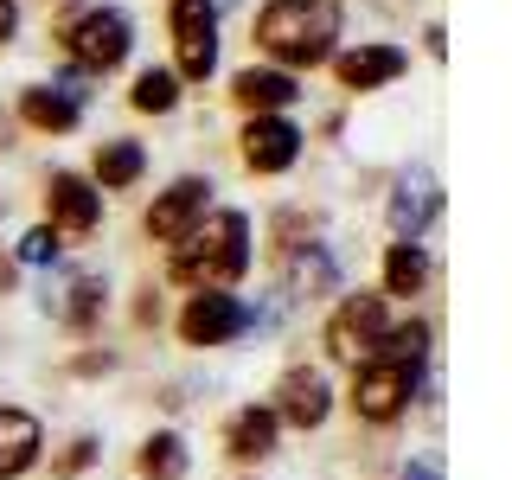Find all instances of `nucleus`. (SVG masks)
<instances>
[{
  "mask_svg": "<svg viewBox=\"0 0 512 480\" xmlns=\"http://www.w3.org/2000/svg\"><path fill=\"white\" fill-rule=\"evenodd\" d=\"M244 269H250V218L244 212H212V218H199L180 244H173L167 276L205 295V288L237 282Z\"/></svg>",
  "mask_w": 512,
  "mask_h": 480,
  "instance_id": "nucleus-1",
  "label": "nucleus"
},
{
  "mask_svg": "<svg viewBox=\"0 0 512 480\" xmlns=\"http://www.w3.org/2000/svg\"><path fill=\"white\" fill-rule=\"evenodd\" d=\"M340 39V7L333 0H269L256 13V45L276 64H327Z\"/></svg>",
  "mask_w": 512,
  "mask_h": 480,
  "instance_id": "nucleus-2",
  "label": "nucleus"
},
{
  "mask_svg": "<svg viewBox=\"0 0 512 480\" xmlns=\"http://www.w3.org/2000/svg\"><path fill=\"white\" fill-rule=\"evenodd\" d=\"M58 39H64V52H71L77 71H116L128 58V45H135V26H128L122 7H84Z\"/></svg>",
  "mask_w": 512,
  "mask_h": 480,
  "instance_id": "nucleus-3",
  "label": "nucleus"
},
{
  "mask_svg": "<svg viewBox=\"0 0 512 480\" xmlns=\"http://www.w3.org/2000/svg\"><path fill=\"white\" fill-rule=\"evenodd\" d=\"M173 58H180L173 77H192V84L212 77V64H218V7L212 0H173Z\"/></svg>",
  "mask_w": 512,
  "mask_h": 480,
  "instance_id": "nucleus-4",
  "label": "nucleus"
},
{
  "mask_svg": "<svg viewBox=\"0 0 512 480\" xmlns=\"http://www.w3.org/2000/svg\"><path fill=\"white\" fill-rule=\"evenodd\" d=\"M410 397H416V372H404V365L365 359L359 372H352V410H359L365 423H397V416L410 410Z\"/></svg>",
  "mask_w": 512,
  "mask_h": 480,
  "instance_id": "nucleus-5",
  "label": "nucleus"
},
{
  "mask_svg": "<svg viewBox=\"0 0 512 480\" xmlns=\"http://www.w3.org/2000/svg\"><path fill=\"white\" fill-rule=\"evenodd\" d=\"M384 340V301L378 295H346L327 320V352L346 365H365Z\"/></svg>",
  "mask_w": 512,
  "mask_h": 480,
  "instance_id": "nucleus-6",
  "label": "nucleus"
},
{
  "mask_svg": "<svg viewBox=\"0 0 512 480\" xmlns=\"http://www.w3.org/2000/svg\"><path fill=\"white\" fill-rule=\"evenodd\" d=\"M250 320H256V314H250L237 295H224V288H205V295H192V301H186V314H180V340H186V346H224V340H237Z\"/></svg>",
  "mask_w": 512,
  "mask_h": 480,
  "instance_id": "nucleus-7",
  "label": "nucleus"
},
{
  "mask_svg": "<svg viewBox=\"0 0 512 480\" xmlns=\"http://www.w3.org/2000/svg\"><path fill=\"white\" fill-rule=\"evenodd\" d=\"M205 205H212V180H199V173L173 180V186L148 205V237H154V244H180L192 224L205 218Z\"/></svg>",
  "mask_w": 512,
  "mask_h": 480,
  "instance_id": "nucleus-8",
  "label": "nucleus"
},
{
  "mask_svg": "<svg viewBox=\"0 0 512 480\" xmlns=\"http://www.w3.org/2000/svg\"><path fill=\"white\" fill-rule=\"evenodd\" d=\"M45 212H52V231L90 237L96 218H103V192H96L84 173H52V186H45Z\"/></svg>",
  "mask_w": 512,
  "mask_h": 480,
  "instance_id": "nucleus-9",
  "label": "nucleus"
},
{
  "mask_svg": "<svg viewBox=\"0 0 512 480\" xmlns=\"http://www.w3.org/2000/svg\"><path fill=\"white\" fill-rule=\"evenodd\" d=\"M333 410V391H327V372H314V365H295V372H282L276 384V423H295V429H320Z\"/></svg>",
  "mask_w": 512,
  "mask_h": 480,
  "instance_id": "nucleus-10",
  "label": "nucleus"
},
{
  "mask_svg": "<svg viewBox=\"0 0 512 480\" xmlns=\"http://www.w3.org/2000/svg\"><path fill=\"white\" fill-rule=\"evenodd\" d=\"M295 154H301V128H295V122H282V116H250V128H244V160H250V173H288V167H295Z\"/></svg>",
  "mask_w": 512,
  "mask_h": 480,
  "instance_id": "nucleus-11",
  "label": "nucleus"
},
{
  "mask_svg": "<svg viewBox=\"0 0 512 480\" xmlns=\"http://www.w3.org/2000/svg\"><path fill=\"white\" fill-rule=\"evenodd\" d=\"M39 448H45L39 416L20 410V404H0V480H20L39 461Z\"/></svg>",
  "mask_w": 512,
  "mask_h": 480,
  "instance_id": "nucleus-12",
  "label": "nucleus"
},
{
  "mask_svg": "<svg viewBox=\"0 0 512 480\" xmlns=\"http://www.w3.org/2000/svg\"><path fill=\"white\" fill-rule=\"evenodd\" d=\"M429 212H436V180H429V173H404V180H397V199H391L397 244H416V231L429 224Z\"/></svg>",
  "mask_w": 512,
  "mask_h": 480,
  "instance_id": "nucleus-13",
  "label": "nucleus"
},
{
  "mask_svg": "<svg viewBox=\"0 0 512 480\" xmlns=\"http://www.w3.org/2000/svg\"><path fill=\"white\" fill-rule=\"evenodd\" d=\"M340 84L346 90H378V84H391L397 71H404V52L397 45H359V52H340Z\"/></svg>",
  "mask_w": 512,
  "mask_h": 480,
  "instance_id": "nucleus-14",
  "label": "nucleus"
},
{
  "mask_svg": "<svg viewBox=\"0 0 512 480\" xmlns=\"http://www.w3.org/2000/svg\"><path fill=\"white\" fill-rule=\"evenodd\" d=\"M231 96L250 109V116H276V109H288L301 90H295V77H288V71H256V64H250V71H237Z\"/></svg>",
  "mask_w": 512,
  "mask_h": 480,
  "instance_id": "nucleus-15",
  "label": "nucleus"
},
{
  "mask_svg": "<svg viewBox=\"0 0 512 480\" xmlns=\"http://www.w3.org/2000/svg\"><path fill=\"white\" fill-rule=\"evenodd\" d=\"M276 410H237L231 423H224V448H231L237 461H263V455H276Z\"/></svg>",
  "mask_w": 512,
  "mask_h": 480,
  "instance_id": "nucleus-16",
  "label": "nucleus"
},
{
  "mask_svg": "<svg viewBox=\"0 0 512 480\" xmlns=\"http://www.w3.org/2000/svg\"><path fill=\"white\" fill-rule=\"evenodd\" d=\"M20 116L39 128V135H64V128H77V96L58 90V84H39L20 96Z\"/></svg>",
  "mask_w": 512,
  "mask_h": 480,
  "instance_id": "nucleus-17",
  "label": "nucleus"
},
{
  "mask_svg": "<svg viewBox=\"0 0 512 480\" xmlns=\"http://www.w3.org/2000/svg\"><path fill=\"white\" fill-rule=\"evenodd\" d=\"M141 167H148V154H141L135 141H103V148H96V186H103V192L135 186Z\"/></svg>",
  "mask_w": 512,
  "mask_h": 480,
  "instance_id": "nucleus-18",
  "label": "nucleus"
},
{
  "mask_svg": "<svg viewBox=\"0 0 512 480\" xmlns=\"http://www.w3.org/2000/svg\"><path fill=\"white\" fill-rule=\"evenodd\" d=\"M372 359L416 372V365L429 359V327H423V320H404V327H384V340H378V352H372Z\"/></svg>",
  "mask_w": 512,
  "mask_h": 480,
  "instance_id": "nucleus-19",
  "label": "nucleus"
},
{
  "mask_svg": "<svg viewBox=\"0 0 512 480\" xmlns=\"http://www.w3.org/2000/svg\"><path fill=\"white\" fill-rule=\"evenodd\" d=\"M135 468L148 474V480H180V474H186V442L173 436V429H160V436H148V442H141Z\"/></svg>",
  "mask_w": 512,
  "mask_h": 480,
  "instance_id": "nucleus-20",
  "label": "nucleus"
},
{
  "mask_svg": "<svg viewBox=\"0 0 512 480\" xmlns=\"http://www.w3.org/2000/svg\"><path fill=\"white\" fill-rule=\"evenodd\" d=\"M333 282H340V269H333V256L320 244L295 250V263H288V288H295V295H327Z\"/></svg>",
  "mask_w": 512,
  "mask_h": 480,
  "instance_id": "nucleus-21",
  "label": "nucleus"
},
{
  "mask_svg": "<svg viewBox=\"0 0 512 480\" xmlns=\"http://www.w3.org/2000/svg\"><path fill=\"white\" fill-rule=\"evenodd\" d=\"M423 282H429V256L416 244H391V256H384V288L391 295H416Z\"/></svg>",
  "mask_w": 512,
  "mask_h": 480,
  "instance_id": "nucleus-22",
  "label": "nucleus"
},
{
  "mask_svg": "<svg viewBox=\"0 0 512 480\" xmlns=\"http://www.w3.org/2000/svg\"><path fill=\"white\" fill-rule=\"evenodd\" d=\"M128 96H135V109L160 116V109H173V103H180V77H173V71H141Z\"/></svg>",
  "mask_w": 512,
  "mask_h": 480,
  "instance_id": "nucleus-23",
  "label": "nucleus"
},
{
  "mask_svg": "<svg viewBox=\"0 0 512 480\" xmlns=\"http://www.w3.org/2000/svg\"><path fill=\"white\" fill-rule=\"evenodd\" d=\"M96 320H103V282H71V301H64V327H77V333H90Z\"/></svg>",
  "mask_w": 512,
  "mask_h": 480,
  "instance_id": "nucleus-24",
  "label": "nucleus"
},
{
  "mask_svg": "<svg viewBox=\"0 0 512 480\" xmlns=\"http://www.w3.org/2000/svg\"><path fill=\"white\" fill-rule=\"evenodd\" d=\"M52 256H58V231H52V224H39V231L20 237V263H52Z\"/></svg>",
  "mask_w": 512,
  "mask_h": 480,
  "instance_id": "nucleus-25",
  "label": "nucleus"
},
{
  "mask_svg": "<svg viewBox=\"0 0 512 480\" xmlns=\"http://www.w3.org/2000/svg\"><path fill=\"white\" fill-rule=\"evenodd\" d=\"M90 461H96V442H90V436H77L71 448H64V461H58V474H64V480H71V474H84V468H90Z\"/></svg>",
  "mask_w": 512,
  "mask_h": 480,
  "instance_id": "nucleus-26",
  "label": "nucleus"
},
{
  "mask_svg": "<svg viewBox=\"0 0 512 480\" xmlns=\"http://www.w3.org/2000/svg\"><path fill=\"white\" fill-rule=\"evenodd\" d=\"M13 26H20V13H13V0H0V45L13 39Z\"/></svg>",
  "mask_w": 512,
  "mask_h": 480,
  "instance_id": "nucleus-27",
  "label": "nucleus"
},
{
  "mask_svg": "<svg viewBox=\"0 0 512 480\" xmlns=\"http://www.w3.org/2000/svg\"><path fill=\"white\" fill-rule=\"evenodd\" d=\"M404 480H442V474H436V461H410Z\"/></svg>",
  "mask_w": 512,
  "mask_h": 480,
  "instance_id": "nucleus-28",
  "label": "nucleus"
},
{
  "mask_svg": "<svg viewBox=\"0 0 512 480\" xmlns=\"http://www.w3.org/2000/svg\"><path fill=\"white\" fill-rule=\"evenodd\" d=\"M0 148H7V122H0Z\"/></svg>",
  "mask_w": 512,
  "mask_h": 480,
  "instance_id": "nucleus-29",
  "label": "nucleus"
},
{
  "mask_svg": "<svg viewBox=\"0 0 512 480\" xmlns=\"http://www.w3.org/2000/svg\"><path fill=\"white\" fill-rule=\"evenodd\" d=\"M212 7H218V0H212Z\"/></svg>",
  "mask_w": 512,
  "mask_h": 480,
  "instance_id": "nucleus-30",
  "label": "nucleus"
}]
</instances>
